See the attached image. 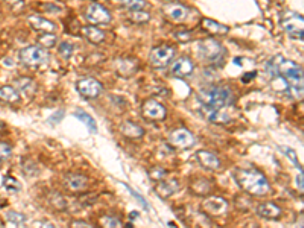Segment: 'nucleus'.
I'll return each instance as SVG.
<instances>
[{
  "instance_id": "obj_1",
  "label": "nucleus",
  "mask_w": 304,
  "mask_h": 228,
  "mask_svg": "<svg viewBox=\"0 0 304 228\" xmlns=\"http://www.w3.org/2000/svg\"><path fill=\"white\" fill-rule=\"evenodd\" d=\"M198 100L201 102L202 112L210 122L225 125L232 119L225 112V108L232 106L234 104V96L232 88L224 86H207L200 88Z\"/></svg>"
},
{
  "instance_id": "obj_2",
  "label": "nucleus",
  "mask_w": 304,
  "mask_h": 228,
  "mask_svg": "<svg viewBox=\"0 0 304 228\" xmlns=\"http://www.w3.org/2000/svg\"><path fill=\"white\" fill-rule=\"evenodd\" d=\"M266 72L272 78H280L286 84L288 90L295 99L302 98V68L290 60H284L282 55L274 56L266 64Z\"/></svg>"
},
{
  "instance_id": "obj_3",
  "label": "nucleus",
  "mask_w": 304,
  "mask_h": 228,
  "mask_svg": "<svg viewBox=\"0 0 304 228\" xmlns=\"http://www.w3.org/2000/svg\"><path fill=\"white\" fill-rule=\"evenodd\" d=\"M234 180L245 194L252 196H266L271 190L270 182L264 178V175L252 168L238 169L234 174Z\"/></svg>"
},
{
  "instance_id": "obj_4",
  "label": "nucleus",
  "mask_w": 304,
  "mask_h": 228,
  "mask_svg": "<svg viewBox=\"0 0 304 228\" xmlns=\"http://www.w3.org/2000/svg\"><path fill=\"white\" fill-rule=\"evenodd\" d=\"M198 52H200V58L206 62H210V64H220L224 61L225 54H226L225 49L222 48V44L219 42L213 40V38L200 43Z\"/></svg>"
},
{
  "instance_id": "obj_5",
  "label": "nucleus",
  "mask_w": 304,
  "mask_h": 228,
  "mask_svg": "<svg viewBox=\"0 0 304 228\" xmlns=\"http://www.w3.org/2000/svg\"><path fill=\"white\" fill-rule=\"evenodd\" d=\"M48 52L43 48H38V46H30L26 48L20 52V61L22 64H24L26 67H42L48 62Z\"/></svg>"
},
{
  "instance_id": "obj_6",
  "label": "nucleus",
  "mask_w": 304,
  "mask_h": 228,
  "mask_svg": "<svg viewBox=\"0 0 304 228\" xmlns=\"http://www.w3.org/2000/svg\"><path fill=\"white\" fill-rule=\"evenodd\" d=\"M282 24L284 28V30L294 36V38H302V28H304V22L302 17L296 12L292 11H286L282 17Z\"/></svg>"
},
{
  "instance_id": "obj_7",
  "label": "nucleus",
  "mask_w": 304,
  "mask_h": 228,
  "mask_svg": "<svg viewBox=\"0 0 304 228\" xmlns=\"http://www.w3.org/2000/svg\"><path fill=\"white\" fill-rule=\"evenodd\" d=\"M175 54L176 50L172 46H158L150 52V64L156 68H164L174 61Z\"/></svg>"
},
{
  "instance_id": "obj_8",
  "label": "nucleus",
  "mask_w": 304,
  "mask_h": 228,
  "mask_svg": "<svg viewBox=\"0 0 304 228\" xmlns=\"http://www.w3.org/2000/svg\"><path fill=\"white\" fill-rule=\"evenodd\" d=\"M76 90L86 99H96L104 93V87L94 78H81L76 82Z\"/></svg>"
},
{
  "instance_id": "obj_9",
  "label": "nucleus",
  "mask_w": 304,
  "mask_h": 228,
  "mask_svg": "<svg viewBox=\"0 0 304 228\" xmlns=\"http://www.w3.org/2000/svg\"><path fill=\"white\" fill-rule=\"evenodd\" d=\"M86 18L93 24V26H104V24H110L112 17L110 14V11L99 5V4H92L87 11H86Z\"/></svg>"
},
{
  "instance_id": "obj_10",
  "label": "nucleus",
  "mask_w": 304,
  "mask_h": 228,
  "mask_svg": "<svg viewBox=\"0 0 304 228\" xmlns=\"http://www.w3.org/2000/svg\"><path fill=\"white\" fill-rule=\"evenodd\" d=\"M142 114L148 120H163L168 116V111L160 102H157L154 99H149L143 104Z\"/></svg>"
},
{
  "instance_id": "obj_11",
  "label": "nucleus",
  "mask_w": 304,
  "mask_h": 228,
  "mask_svg": "<svg viewBox=\"0 0 304 228\" xmlns=\"http://www.w3.org/2000/svg\"><path fill=\"white\" fill-rule=\"evenodd\" d=\"M169 142H170L172 146H175V148H178V149L194 148L195 143H196L194 134L190 132V131H187V130H184V128L174 131V132L170 134V137H169Z\"/></svg>"
},
{
  "instance_id": "obj_12",
  "label": "nucleus",
  "mask_w": 304,
  "mask_h": 228,
  "mask_svg": "<svg viewBox=\"0 0 304 228\" xmlns=\"http://www.w3.org/2000/svg\"><path fill=\"white\" fill-rule=\"evenodd\" d=\"M202 210L212 216H222L226 213L228 210V202L224 198H219V196H213V198H208L204 204H202Z\"/></svg>"
},
{
  "instance_id": "obj_13",
  "label": "nucleus",
  "mask_w": 304,
  "mask_h": 228,
  "mask_svg": "<svg viewBox=\"0 0 304 228\" xmlns=\"http://www.w3.org/2000/svg\"><path fill=\"white\" fill-rule=\"evenodd\" d=\"M194 72H195L194 61L190 58H187V56L178 58L172 64V74H175L176 78H187V76L194 74Z\"/></svg>"
},
{
  "instance_id": "obj_14",
  "label": "nucleus",
  "mask_w": 304,
  "mask_h": 228,
  "mask_svg": "<svg viewBox=\"0 0 304 228\" xmlns=\"http://www.w3.org/2000/svg\"><path fill=\"white\" fill-rule=\"evenodd\" d=\"M163 11L170 20H174L176 23L186 22L188 14H190V10L187 6L181 5V4H168V5H164Z\"/></svg>"
},
{
  "instance_id": "obj_15",
  "label": "nucleus",
  "mask_w": 304,
  "mask_h": 228,
  "mask_svg": "<svg viewBox=\"0 0 304 228\" xmlns=\"http://www.w3.org/2000/svg\"><path fill=\"white\" fill-rule=\"evenodd\" d=\"M29 22V26L34 29V30H38L42 34H55L56 32V24L50 20H46L40 16H30L28 18Z\"/></svg>"
},
{
  "instance_id": "obj_16",
  "label": "nucleus",
  "mask_w": 304,
  "mask_h": 228,
  "mask_svg": "<svg viewBox=\"0 0 304 228\" xmlns=\"http://www.w3.org/2000/svg\"><path fill=\"white\" fill-rule=\"evenodd\" d=\"M196 158L198 162L201 163V166L207 170H212V172H216L222 168V163L220 160L213 154L210 150H200L196 154Z\"/></svg>"
},
{
  "instance_id": "obj_17",
  "label": "nucleus",
  "mask_w": 304,
  "mask_h": 228,
  "mask_svg": "<svg viewBox=\"0 0 304 228\" xmlns=\"http://www.w3.org/2000/svg\"><path fill=\"white\" fill-rule=\"evenodd\" d=\"M66 186L72 190V192H81V190H86L88 186V180L84 175L80 174H70L66 176L64 180Z\"/></svg>"
},
{
  "instance_id": "obj_18",
  "label": "nucleus",
  "mask_w": 304,
  "mask_h": 228,
  "mask_svg": "<svg viewBox=\"0 0 304 228\" xmlns=\"http://www.w3.org/2000/svg\"><path fill=\"white\" fill-rule=\"evenodd\" d=\"M258 216L268 219V220H278L282 218V208L274 202H264L257 208Z\"/></svg>"
},
{
  "instance_id": "obj_19",
  "label": "nucleus",
  "mask_w": 304,
  "mask_h": 228,
  "mask_svg": "<svg viewBox=\"0 0 304 228\" xmlns=\"http://www.w3.org/2000/svg\"><path fill=\"white\" fill-rule=\"evenodd\" d=\"M180 188V182L176 180H168V181H162L157 187L156 192L160 198H170L172 195H175Z\"/></svg>"
},
{
  "instance_id": "obj_20",
  "label": "nucleus",
  "mask_w": 304,
  "mask_h": 228,
  "mask_svg": "<svg viewBox=\"0 0 304 228\" xmlns=\"http://www.w3.org/2000/svg\"><path fill=\"white\" fill-rule=\"evenodd\" d=\"M16 88L18 90V93H23L24 96L30 98V96H34L36 93L38 86H36V82L34 80L23 76V78H17L16 80Z\"/></svg>"
},
{
  "instance_id": "obj_21",
  "label": "nucleus",
  "mask_w": 304,
  "mask_h": 228,
  "mask_svg": "<svg viewBox=\"0 0 304 228\" xmlns=\"http://www.w3.org/2000/svg\"><path fill=\"white\" fill-rule=\"evenodd\" d=\"M0 100L5 102V104L16 105L22 100V98H20V93L16 87L4 86V87H0Z\"/></svg>"
},
{
  "instance_id": "obj_22",
  "label": "nucleus",
  "mask_w": 304,
  "mask_h": 228,
  "mask_svg": "<svg viewBox=\"0 0 304 228\" xmlns=\"http://www.w3.org/2000/svg\"><path fill=\"white\" fill-rule=\"evenodd\" d=\"M82 35L87 38L90 43H93V44H100V43H104V40H105V32L100 30L99 28L93 26V24L82 28Z\"/></svg>"
},
{
  "instance_id": "obj_23",
  "label": "nucleus",
  "mask_w": 304,
  "mask_h": 228,
  "mask_svg": "<svg viewBox=\"0 0 304 228\" xmlns=\"http://www.w3.org/2000/svg\"><path fill=\"white\" fill-rule=\"evenodd\" d=\"M120 132L126 138H134V140L144 136V130L140 125L134 124V122H125V124H122L120 125Z\"/></svg>"
},
{
  "instance_id": "obj_24",
  "label": "nucleus",
  "mask_w": 304,
  "mask_h": 228,
  "mask_svg": "<svg viewBox=\"0 0 304 228\" xmlns=\"http://www.w3.org/2000/svg\"><path fill=\"white\" fill-rule=\"evenodd\" d=\"M74 116H76V119H80L82 124H86L87 128H88L93 134L98 132V124H96V120L90 116L88 112H86V111H82V110H76V111H74Z\"/></svg>"
},
{
  "instance_id": "obj_25",
  "label": "nucleus",
  "mask_w": 304,
  "mask_h": 228,
  "mask_svg": "<svg viewBox=\"0 0 304 228\" xmlns=\"http://www.w3.org/2000/svg\"><path fill=\"white\" fill-rule=\"evenodd\" d=\"M120 5L128 11H146L149 8L144 0H120Z\"/></svg>"
},
{
  "instance_id": "obj_26",
  "label": "nucleus",
  "mask_w": 304,
  "mask_h": 228,
  "mask_svg": "<svg viewBox=\"0 0 304 228\" xmlns=\"http://www.w3.org/2000/svg\"><path fill=\"white\" fill-rule=\"evenodd\" d=\"M202 28H204L207 32L213 34V35H224V34L228 32V28H226V26L219 24V23H216V22H213V20H204V22H202Z\"/></svg>"
},
{
  "instance_id": "obj_27",
  "label": "nucleus",
  "mask_w": 304,
  "mask_h": 228,
  "mask_svg": "<svg viewBox=\"0 0 304 228\" xmlns=\"http://www.w3.org/2000/svg\"><path fill=\"white\" fill-rule=\"evenodd\" d=\"M56 42H58L56 34H42L40 36H38V43L42 44L43 49H52V48H55Z\"/></svg>"
},
{
  "instance_id": "obj_28",
  "label": "nucleus",
  "mask_w": 304,
  "mask_h": 228,
  "mask_svg": "<svg viewBox=\"0 0 304 228\" xmlns=\"http://www.w3.org/2000/svg\"><path fill=\"white\" fill-rule=\"evenodd\" d=\"M134 60H120V61H118V73L119 74H122V76H131V74H134L136 72H137V68H132L131 67V70H130V64Z\"/></svg>"
},
{
  "instance_id": "obj_29",
  "label": "nucleus",
  "mask_w": 304,
  "mask_h": 228,
  "mask_svg": "<svg viewBox=\"0 0 304 228\" xmlns=\"http://www.w3.org/2000/svg\"><path fill=\"white\" fill-rule=\"evenodd\" d=\"M150 16L144 11H130V20L132 23H137V24H146L149 22Z\"/></svg>"
},
{
  "instance_id": "obj_30",
  "label": "nucleus",
  "mask_w": 304,
  "mask_h": 228,
  "mask_svg": "<svg viewBox=\"0 0 304 228\" xmlns=\"http://www.w3.org/2000/svg\"><path fill=\"white\" fill-rule=\"evenodd\" d=\"M5 219H6L10 224H14V225H17V226L24 225V224H26V220H28L24 214L17 213V212H8V213L5 214Z\"/></svg>"
},
{
  "instance_id": "obj_31",
  "label": "nucleus",
  "mask_w": 304,
  "mask_h": 228,
  "mask_svg": "<svg viewBox=\"0 0 304 228\" xmlns=\"http://www.w3.org/2000/svg\"><path fill=\"white\" fill-rule=\"evenodd\" d=\"M12 157V148L11 144L0 142V163H5Z\"/></svg>"
},
{
  "instance_id": "obj_32",
  "label": "nucleus",
  "mask_w": 304,
  "mask_h": 228,
  "mask_svg": "<svg viewBox=\"0 0 304 228\" xmlns=\"http://www.w3.org/2000/svg\"><path fill=\"white\" fill-rule=\"evenodd\" d=\"M4 186L6 187V190H11V192H20V188H22V184L12 176H5Z\"/></svg>"
},
{
  "instance_id": "obj_33",
  "label": "nucleus",
  "mask_w": 304,
  "mask_h": 228,
  "mask_svg": "<svg viewBox=\"0 0 304 228\" xmlns=\"http://www.w3.org/2000/svg\"><path fill=\"white\" fill-rule=\"evenodd\" d=\"M73 50H74V48H73V44L68 43V42L61 43L60 48H58V52H60V55H61L64 60H68V58L73 55Z\"/></svg>"
},
{
  "instance_id": "obj_34",
  "label": "nucleus",
  "mask_w": 304,
  "mask_h": 228,
  "mask_svg": "<svg viewBox=\"0 0 304 228\" xmlns=\"http://www.w3.org/2000/svg\"><path fill=\"white\" fill-rule=\"evenodd\" d=\"M10 10L16 14H22L24 11V0H5Z\"/></svg>"
},
{
  "instance_id": "obj_35",
  "label": "nucleus",
  "mask_w": 304,
  "mask_h": 228,
  "mask_svg": "<svg viewBox=\"0 0 304 228\" xmlns=\"http://www.w3.org/2000/svg\"><path fill=\"white\" fill-rule=\"evenodd\" d=\"M100 224L104 226H110V228H112V226H124V222L119 218H116V216H105V218L100 219Z\"/></svg>"
},
{
  "instance_id": "obj_36",
  "label": "nucleus",
  "mask_w": 304,
  "mask_h": 228,
  "mask_svg": "<svg viewBox=\"0 0 304 228\" xmlns=\"http://www.w3.org/2000/svg\"><path fill=\"white\" fill-rule=\"evenodd\" d=\"M280 149H282V150L284 152V154H286V156H288V157L292 160V163L295 164V168H296V169H300V172H302V168L300 166V162H298V158H296L295 150H294V149H290V148H286V146H282Z\"/></svg>"
},
{
  "instance_id": "obj_37",
  "label": "nucleus",
  "mask_w": 304,
  "mask_h": 228,
  "mask_svg": "<svg viewBox=\"0 0 304 228\" xmlns=\"http://www.w3.org/2000/svg\"><path fill=\"white\" fill-rule=\"evenodd\" d=\"M124 186L126 187V190H128V192H130V194H131V195H132V196H134L136 200H138V201H140V204L143 206V208H144V210H149V204L146 202V200H144V198H143L142 195H138V194L136 192V190H134L132 187H130L128 184H124Z\"/></svg>"
},
{
  "instance_id": "obj_38",
  "label": "nucleus",
  "mask_w": 304,
  "mask_h": 228,
  "mask_svg": "<svg viewBox=\"0 0 304 228\" xmlns=\"http://www.w3.org/2000/svg\"><path fill=\"white\" fill-rule=\"evenodd\" d=\"M166 175H168V172H166L164 169L157 168V169H154V170L150 172V180H154V181H162V180H164Z\"/></svg>"
},
{
  "instance_id": "obj_39",
  "label": "nucleus",
  "mask_w": 304,
  "mask_h": 228,
  "mask_svg": "<svg viewBox=\"0 0 304 228\" xmlns=\"http://www.w3.org/2000/svg\"><path fill=\"white\" fill-rule=\"evenodd\" d=\"M23 172H24L28 176H34V175H36V174H38V170H36L35 164H34V163H30V162L24 163V166H23Z\"/></svg>"
},
{
  "instance_id": "obj_40",
  "label": "nucleus",
  "mask_w": 304,
  "mask_h": 228,
  "mask_svg": "<svg viewBox=\"0 0 304 228\" xmlns=\"http://www.w3.org/2000/svg\"><path fill=\"white\" fill-rule=\"evenodd\" d=\"M44 11L46 12H50V14H61V8L60 6H56V5H44Z\"/></svg>"
},
{
  "instance_id": "obj_41",
  "label": "nucleus",
  "mask_w": 304,
  "mask_h": 228,
  "mask_svg": "<svg viewBox=\"0 0 304 228\" xmlns=\"http://www.w3.org/2000/svg\"><path fill=\"white\" fill-rule=\"evenodd\" d=\"M62 116H64V111H58L56 114H54V116H52V119L49 120V124H52V125H54V124H55V125L60 124V122L62 120Z\"/></svg>"
},
{
  "instance_id": "obj_42",
  "label": "nucleus",
  "mask_w": 304,
  "mask_h": 228,
  "mask_svg": "<svg viewBox=\"0 0 304 228\" xmlns=\"http://www.w3.org/2000/svg\"><path fill=\"white\" fill-rule=\"evenodd\" d=\"M175 36H176V40H180V42H187V40H190V34L186 32V30H182V32H176Z\"/></svg>"
},
{
  "instance_id": "obj_43",
  "label": "nucleus",
  "mask_w": 304,
  "mask_h": 228,
  "mask_svg": "<svg viewBox=\"0 0 304 228\" xmlns=\"http://www.w3.org/2000/svg\"><path fill=\"white\" fill-rule=\"evenodd\" d=\"M72 226H92L88 222H82V220H74L72 222Z\"/></svg>"
},
{
  "instance_id": "obj_44",
  "label": "nucleus",
  "mask_w": 304,
  "mask_h": 228,
  "mask_svg": "<svg viewBox=\"0 0 304 228\" xmlns=\"http://www.w3.org/2000/svg\"><path fill=\"white\" fill-rule=\"evenodd\" d=\"M256 76H257V73H256V72H252L251 74H245V76H244V78H242V80H244V82H250V80L256 78Z\"/></svg>"
},
{
  "instance_id": "obj_45",
  "label": "nucleus",
  "mask_w": 304,
  "mask_h": 228,
  "mask_svg": "<svg viewBox=\"0 0 304 228\" xmlns=\"http://www.w3.org/2000/svg\"><path fill=\"white\" fill-rule=\"evenodd\" d=\"M296 184H298L300 190H302V188H304V186H302V172H300V176L296 178Z\"/></svg>"
},
{
  "instance_id": "obj_46",
  "label": "nucleus",
  "mask_w": 304,
  "mask_h": 228,
  "mask_svg": "<svg viewBox=\"0 0 304 228\" xmlns=\"http://www.w3.org/2000/svg\"><path fill=\"white\" fill-rule=\"evenodd\" d=\"M6 131V125L4 122H0V132H5Z\"/></svg>"
},
{
  "instance_id": "obj_47",
  "label": "nucleus",
  "mask_w": 304,
  "mask_h": 228,
  "mask_svg": "<svg viewBox=\"0 0 304 228\" xmlns=\"http://www.w3.org/2000/svg\"><path fill=\"white\" fill-rule=\"evenodd\" d=\"M137 214H138L137 212H132V213H131V218H132V219H136V218H137Z\"/></svg>"
}]
</instances>
